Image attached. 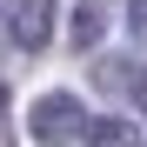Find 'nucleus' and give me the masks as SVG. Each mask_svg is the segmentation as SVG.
<instances>
[{
    "label": "nucleus",
    "mask_w": 147,
    "mask_h": 147,
    "mask_svg": "<svg viewBox=\"0 0 147 147\" xmlns=\"http://www.w3.org/2000/svg\"><path fill=\"white\" fill-rule=\"evenodd\" d=\"M7 40L20 54H40L54 40V0H7Z\"/></svg>",
    "instance_id": "f03ea898"
},
{
    "label": "nucleus",
    "mask_w": 147,
    "mask_h": 147,
    "mask_svg": "<svg viewBox=\"0 0 147 147\" xmlns=\"http://www.w3.org/2000/svg\"><path fill=\"white\" fill-rule=\"evenodd\" d=\"M87 147H140V127H127V120H94Z\"/></svg>",
    "instance_id": "39448f33"
},
{
    "label": "nucleus",
    "mask_w": 147,
    "mask_h": 147,
    "mask_svg": "<svg viewBox=\"0 0 147 147\" xmlns=\"http://www.w3.org/2000/svg\"><path fill=\"white\" fill-rule=\"evenodd\" d=\"M94 87L114 94V100H147V67L134 54H100L94 60Z\"/></svg>",
    "instance_id": "7ed1b4c3"
},
{
    "label": "nucleus",
    "mask_w": 147,
    "mask_h": 147,
    "mask_svg": "<svg viewBox=\"0 0 147 147\" xmlns=\"http://www.w3.org/2000/svg\"><path fill=\"white\" fill-rule=\"evenodd\" d=\"M127 27H134V34L147 40V0H127Z\"/></svg>",
    "instance_id": "423d86ee"
},
{
    "label": "nucleus",
    "mask_w": 147,
    "mask_h": 147,
    "mask_svg": "<svg viewBox=\"0 0 147 147\" xmlns=\"http://www.w3.org/2000/svg\"><path fill=\"white\" fill-rule=\"evenodd\" d=\"M107 0H80V7H74V47H80V54H87V47H100V34H107Z\"/></svg>",
    "instance_id": "20e7f679"
},
{
    "label": "nucleus",
    "mask_w": 147,
    "mask_h": 147,
    "mask_svg": "<svg viewBox=\"0 0 147 147\" xmlns=\"http://www.w3.org/2000/svg\"><path fill=\"white\" fill-rule=\"evenodd\" d=\"M27 127H34V140L60 147V140H87V127H94V120L80 114V100H74V94H40V100H34V114H27Z\"/></svg>",
    "instance_id": "f257e3e1"
}]
</instances>
